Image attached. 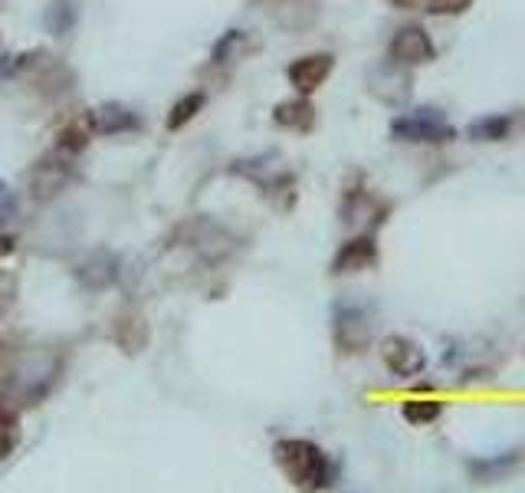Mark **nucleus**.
<instances>
[{
    "label": "nucleus",
    "instance_id": "8",
    "mask_svg": "<svg viewBox=\"0 0 525 493\" xmlns=\"http://www.w3.org/2000/svg\"><path fill=\"white\" fill-rule=\"evenodd\" d=\"M342 221L345 224H355V221H368L371 227H381L384 221H388V208L371 198L368 191H348L345 194V204H342Z\"/></svg>",
    "mask_w": 525,
    "mask_h": 493
},
{
    "label": "nucleus",
    "instance_id": "14",
    "mask_svg": "<svg viewBox=\"0 0 525 493\" xmlns=\"http://www.w3.org/2000/svg\"><path fill=\"white\" fill-rule=\"evenodd\" d=\"M92 122H96V129L105 132V135H119V132H132L138 129L135 112H128L122 106H105V109H96V116H92Z\"/></svg>",
    "mask_w": 525,
    "mask_h": 493
},
{
    "label": "nucleus",
    "instance_id": "15",
    "mask_svg": "<svg viewBox=\"0 0 525 493\" xmlns=\"http://www.w3.org/2000/svg\"><path fill=\"white\" fill-rule=\"evenodd\" d=\"M443 415V405L437 398H407L401 405V418L411 424V428H427Z\"/></svg>",
    "mask_w": 525,
    "mask_h": 493
},
{
    "label": "nucleus",
    "instance_id": "11",
    "mask_svg": "<svg viewBox=\"0 0 525 493\" xmlns=\"http://www.w3.org/2000/svg\"><path fill=\"white\" fill-rule=\"evenodd\" d=\"M66 178H69V165L66 162H60V158H43V162L30 171V188L37 191L40 201H46V198H53V194L66 185Z\"/></svg>",
    "mask_w": 525,
    "mask_h": 493
},
{
    "label": "nucleus",
    "instance_id": "16",
    "mask_svg": "<svg viewBox=\"0 0 525 493\" xmlns=\"http://www.w3.org/2000/svg\"><path fill=\"white\" fill-rule=\"evenodd\" d=\"M204 93H191V96H184L181 102H174V109H171V116H168V129L171 132H178V129H184L197 112L204 109Z\"/></svg>",
    "mask_w": 525,
    "mask_h": 493
},
{
    "label": "nucleus",
    "instance_id": "1",
    "mask_svg": "<svg viewBox=\"0 0 525 493\" xmlns=\"http://www.w3.org/2000/svg\"><path fill=\"white\" fill-rule=\"evenodd\" d=\"M273 454L286 480L299 490H329L338 484V470L332 457L319 444L306 438H286L273 447Z\"/></svg>",
    "mask_w": 525,
    "mask_h": 493
},
{
    "label": "nucleus",
    "instance_id": "23",
    "mask_svg": "<svg viewBox=\"0 0 525 493\" xmlns=\"http://www.w3.org/2000/svg\"><path fill=\"white\" fill-rule=\"evenodd\" d=\"M14 250V237H0V254H10Z\"/></svg>",
    "mask_w": 525,
    "mask_h": 493
},
{
    "label": "nucleus",
    "instance_id": "18",
    "mask_svg": "<svg viewBox=\"0 0 525 493\" xmlns=\"http://www.w3.org/2000/svg\"><path fill=\"white\" fill-rule=\"evenodd\" d=\"M473 7V0H427V14L434 17H460Z\"/></svg>",
    "mask_w": 525,
    "mask_h": 493
},
{
    "label": "nucleus",
    "instance_id": "4",
    "mask_svg": "<svg viewBox=\"0 0 525 493\" xmlns=\"http://www.w3.org/2000/svg\"><path fill=\"white\" fill-rule=\"evenodd\" d=\"M388 60L398 63V66H407V70H414V66H424L430 60H437V47H434V40H430V33L424 27L407 24L391 37Z\"/></svg>",
    "mask_w": 525,
    "mask_h": 493
},
{
    "label": "nucleus",
    "instance_id": "19",
    "mask_svg": "<svg viewBox=\"0 0 525 493\" xmlns=\"http://www.w3.org/2000/svg\"><path fill=\"white\" fill-rule=\"evenodd\" d=\"M86 145H89V135H86V129H76V125H69V129H63V132H60V152L76 155V152H83Z\"/></svg>",
    "mask_w": 525,
    "mask_h": 493
},
{
    "label": "nucleus",
    "instance_id": "5",
    "mask_svg": "<svg viewBox=\"0 0 525 493\" xmlns=\"http://www.w3.org/2000/svg\"><path fill=\"white\" fill-rule=\"evenodd\" d=\"M332 70H335L332 53H309V56H299V60L289 63L286 79L299 96H312L315 89H322V83L332 76Z\"/></svg>",
    "mask_w": 525,
    "mask_h": 493
},
{
    "label": "nucleus",
    "instance_id": "12",
    "mask_svg": "<svg viewBox=\"0 0 525 493\" xmlns=\"http://www.w3.org/2000/svg\"><path fill=\"white\" fill-rule=\"evenodd\" d=\"M273 122L283 125V129H293V132H309L315 125V106L309 102V96L279 102V106L273 109Z\"/></svg>",
    "mask_w": 525,
    "mask_h": 493
},
{
    "label": "nucleus",
    "instance_id": "22",
    "mask_svg": "<svg viewBox=\"0 0 525 493\" xmlns=\"http://www.w3.org/2000/svg\"><path fill=\"white\" fill-rule=\"evenodd\" d=\"M388 4L394 10H414V7H420V0H388Z\"/></svg>",
    "mask_w": 525,
    "mask_h": 493
},
{
    "label": "nucleus",
    "instance_id": "17",
    "mask_svg": "<svg viewBox=\"0 0 525 493\" xmlns=\"http://www.w3.org/2000/svg\"><path fill=\"white\" fill-rule=\"evenodd\" d=\"M73 24H76V7L69 4V0H60V4L46 10V27H50V33H56V37L66 33Z\"/></svg>",
    "mask_w": 525,
    "mask_h": 493
},
{
    "label": "nucleus",
    "instance_id": "13",
    "mask_svg": "<svg viewBox=\"0 0 525 493\" xmlns=\"http://www.w3.org/2000/svg\"><path fill=\"white\" fill-rule=\"evenodd\" d=\"M522 461L519 451H509L503 457H489V461H470L466 464V470H470V477L476 480V484H493V480L506 477L509 470H516Z\"/></svg>",
    "mask_w": 525,
    "mask_h": 493
},
{
    "label": "nucleus",
    "instance_id": "9",
    "mask_svg": "<svg viewBox=\"0 0 525 493\" xmlns=\"http://www.w3.org/2000/svg\"><path fill=\"white\" fill-rule=\"evenodd\" d=\"M112 339L119 342V349H125L128 355L142 352L148 346L151 332H148V323L142 313H135V309H125V313L115 319L112 326Z\"/></svg>",
    "mask_w": 525,
    "mask_h": 493
},
{
    "label": "nucleus",
    "instance_id": "3",
    "mask_svg": "<svg viewBox=\"0 0 525 493\" xmlns=\"http://www.w3.org/2000/svg\"><path fill=\"white\" fill-rule=\"evenodd\" d=\"M332 339L342 355H358L371 346V319L358 306H338L332 316Z\"/></svg>",
    "mask_w": 525,
    "mask_h": 493
},
{
    "label": "nucleus",
    "instance_id": "20",
    "mask_svg": "<svg viewBox=\"0 0 525 493\" xmlns=\"http://www.w3.org/2000/svg\"><path fill=\"white\" fill-rule=\"evenodd\" d=\"M14 300H17V277L7 270H0V319L10 313Z\"/></svg>",
    "mask_w": 525,
    "mask_h": 493
},
{
    "label": "nucleus",
    "instance_id": "2",
    "mask_svg": "<svg viewBox=\"0 0 525 493\" xmlns=\"http://www.w3.org/2000/svg\"><path fill=\"white\" fill-rule=\"evenodd\" d=\"M391 139L407 142V145H447L457 139V129L447 122L440 109L434 106H420L411 112H401L391 122Z\"/></svg>",
    "mask_w": 525,
    "mask_h": 493
},
{
    "label": "nucleus",
    "instance_id": "6",
    "mask_svg": "<svg viewBox=\"0 0 525 493\" xmlns=\"http://www.w3.org/2000/svg\"><path fill=\"white\" fill-rule=\"evenodd\" d=\"M381 359L398 378H414V375H420L427 369V352L420 349V342L407 339V336H388L384 339Z\"/></svg>",
    "mask_w": 525,
    "mask_h": 493
},
{
    "label": "nucleus",
    "instance_id": "10",
    "mask_svg": "<svg viewBox=\"0 0 525 493\" xmlns=\"http://www.w3.org/2000/svg\"><path fill=\"white\" fill-rule=\"evenodd\" d=\"M512 129H516V116L509 112H489L466 125V139L470 142H506Z\"/></svg>",
    "mask_w": 525,
    "mask_h": 493
},
{
    "label": "nucleus",
    "instance_id": "7",
    "mask_svg": "<svg viewBox=\"0 0 525 493\" xmlns=\"http://www.w3.org/2000/svg\"><path fill=\"white\" fill-rule=\"evenodd\" d=\"M378 240L371 234H358L352 240H345L338 247V254L332 257V273L335 277H348V273H361V270H371L378 263Z\"/></svg>",
    "mask_w": 525,
    "mask_h": 493
},
{
    "label": "nucleus",
    "instance_id": "21",
    "mask_svg": "<svg viewBox=\"0 0 525 493\" xmlns=\"http://www.w3.org/2000/svg\"><path fill=\"white\" fill-rule=\"evenodd\" d=\"M20 441V431H17V421L14 418H0V457L14 454V447Z\"/></svg>",
    "mask_w": 525,
    "mask_h": 493
}]
</instances>
